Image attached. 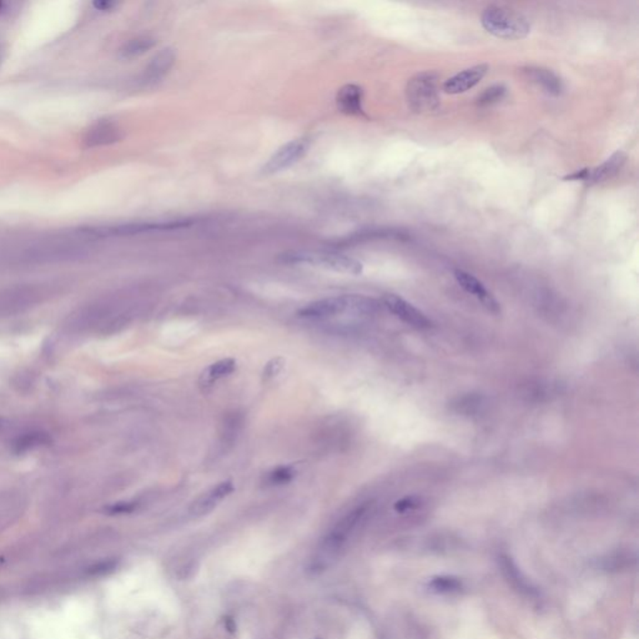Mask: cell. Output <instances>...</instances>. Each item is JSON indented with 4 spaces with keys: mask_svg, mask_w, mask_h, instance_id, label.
I'll return each instance as SVG.
<instances>
[{
    "mask_svg": "<svg viewBox=\"0 0 639 639\" xmlns=\"http://www.w3.org/2000/svg\"><path fill=\"white\" fill-rule=\"evenodd\" d=\"M380 304L372 297L364 295H341L315 301L300 310L301 317L324 319L332 316H371L379 312Z\"/></svg>",
    "mask_w": 639,
    "mask_h": 639,
    "instance_id": "obj_1",
    "label": "cell"
},
{
    "mask_svg": "<svg viewBox=\"0 0 639 639\" xmlns=\"http://www.w3.org/2000/svg\"><path fill=\"white\" fill-rule=\"evenodd\" d=\"M485 31L500 39L517 41L529 34L531 26L522 14L502 6H491L485 9L481 16Z\"/></svg>",
    "mask_w": 639,
    "mask_h": 639,
    "instance_id": "obj_2",
    "label": "cell"
},
{
    "mask_svg": "<svg viewBox=\"0 0 639 639\" xmlns=\"http://www.w3.org/2000/svg\"><path fill=\"white\" fill-rule=\"evenodd\" d=\"M282 261L285 264L309 265L347 275H360L364 270L360 261L354 258L327 251H291L282 256Z\"/></svg>",
    "mask_w": 639,
    "mask_h": 639,
    "instance_id": "obj_3",
    "label": "cell"
},
{
    "mask_svg": "<svg viewBox=\"0 0 639 639\" xmlns=\"http://www.w3.org/2000/svg\"><path fill=\"white\" fill-rule=\"evenodd\" d=\"M438 78L433 73H421L407 84L406 95L410 107L416 112H431L438 107Z\"/></svg>",
    "mask_w": 639,
    "mask_h": 639,
    "instance_id": "obj_4",
    "label": "cell"
},
{
    "mask_svg": "<svg viewBox=\"0 0 639 639\" xmlns=\"http://www.w3.org/2000/svg\"><path fill=\"white\" fill-rule=\"evenodd\" d=\"M309 149L310 142L306 137L291 140L285 144L284 147H280L279 150L270 157L269 162L265 164L263 168V174L273 175L291 168L295 164L299 163L300 160L307 154Z\"/></svg>",
    "mask_w": 639,
    "mask_h": 639,
    "instance_id": "obj_5",
    "label": "cell"
},
{
    "mask_svg": "<svg viewBox=\"0 0 639 639\" xmlns=\"http://www.w3.org/2000/svg\"><path fill=\"white\" fill-rule=\"evenodd\" d=\"M384 304L392 314L396 315L398 319H401L408 325L413 326L416 329H428L431 326V321L426 315L397 295H386L384 297Z\"/></svg>",
    "mask_w": 639,
    "mask_h": 639,
    "instance_id": "obj_6",
    "label": "cell"
},
{
    "mask_svg": "<svg viewBox=\"0 0 639 639\" xmlns=\"http://www.w3.org/2000/svg\"><path fill=\"white\" fill-rule=\"evenodd\" d=\"M455 279L462 289L468 294H471L472 296H475L482 304V306L487 309V311L492 314H498L501 311L497 300L495 299V296L485 287V285L477 279L476 276H473L463 270H456Z\"/></svg>",
    "mask_w": 639,
    "mask_h": 639,
    "instance_id": "obj_7",
    "label": "cell"
},
{
    "mask_svg": "<svg viewBox=\"0 0 639 639\" xmlns=\"http://www.w3.org/2000/svg\"><path fill=\"white\" fill-rule=\"evenodd\" d=\"M487 64H478V65L471 66L468 69L457 73L456 75L451 76L450 79H447L443 84V92L451 95H457L466 93L476 87L478 83L482 80L485 75L487 74Z\"/></svg>",
    "mask_w": 639,
    "mask_h": 639,
    "instance_id": "obj_8",
    "label": "cell"
},
{
    "mask_svg": "<svg viewBox=\"0 0 639 639\" xmlns=\"http://www.w3.org/2000/svg\"><path fill=\"white\" fill-rule=\"evenodd\" d=\"M627 162V155L623 152H616L612 157H609L604 163L592 169H586V176L583 183L587 185H597L604 183L607 180L614 178L623 168Z\"/></svg>",
    "mask_w": 639,
    "mask_h": 639,
    "instance_id": "obj_9",
    "label": "cell"
},
{
    "mask_svg": "<svg viewBox=\"0 0 639 639\" xmlns=\"http://www.w3.org/2000/svg\"><path fill=\"white\" fill-rule=\"evenodd\" d=\"M176 59V54L171 48H165L159 51L157 56L152 58V61L147 64V69L144 71L142 82L145 84H155L162 80L164 76L168 74L173 68Z\"/></svg>",
    "mask_w": 639,
    "mask_h": 639,
    "instance_id": "obj_10",
    "label": "cell"
},
{
    "mask_svg": "<svg viewBox=\"0 0 639 639\" xmlns=\"http://www.w3.org/2000/svg\"><path fill=\"white\" fill-rule=\"evenodd\" d=\"M233 491V485L231 481H223V482L218 483V486L211 488L208 492L205 493L204 496L199 498L196 502L194 503L190 512L194 516L208 514Z\"/></svg>",
    "mask_w": 639,
    "mask_h": 639,
    "instance_id": "obj_11",
    "label": "cell"
},
{
    "mask_svg": "<svg viewBox=\"0 0 639 639\" xmlns=\"http://www.w3.org/2000/svg\"><path fill=\"white\" fill-rule=\"evenodd\" d=\"M524 74L533 84H536L538 88L542 89L543 92L547 93L549 95L558 97L564 92V83L561 80V78L556 75L553 71L544 69V68L531 66L524 70Z\"/></svg>",
    "mask_w": 639,
    "mask_h": 639,
    "instance_id": "obj_12",
    "label": "cell"
},
{
    "mask_svg": "<svg viewBox=\"0 0 639 639\" xmlns=\"http://www.w3.org/2000/svg\"><path fill=\"white\" fill-rule=\"evenodd\" d=\"M120 139L119 129L112 122H97L87 132L84 142L89 147H104Z\"/></svg>",
    "mask_w": 639,
    "mask_h": 639,
    "instance_id": "obj_13",
    "label": "cell"
},
{
    "mask_svg": "<svg viewBox=\"0 0 639 639\" xmlns=\"http://www.w3.org/2000/svg\"><path fill=\"white\" fill-rule=\"evenodd\" d=\"M337 107L347 115L362 114V89L354 84L341 88L337 94Z\"/></svg>",
    "mask_w": 639,
    "mask_h": 639,
    "instance_id": "obj_14",
    "label": "cell"
},
{
    "mask_svg": "<svg viewBox=\"0 0 639 639\" xmlns=\"http://www.w3.org/2000/svg\"><path fill=\"white\" fill-rule=\"evenodd\" d=\"M235 370H236V361L233 359L218 361L203 371V374L200 376V384L205 387L211 386L220 379L231 375Z\"/></svg>",
    "mask_w": 639,
    "mask_h": 639,
    "instance_id": "obj_15",
    "label": "cell"
},
{
    "mask_svg": "<svg viewBox=\"0 0 639 639\" xmlns=\"http://www.w3.org/2000/svg\"><path fill=\"white\" fill-rule=\"evenodd\" d=\"M500 564H501V569H502L505 576L518 591L526 592L528 594L534 593V588H532L531 584L528 583L527 579L523 577L522 574L517 569V566L513 562L512 558L502 554V556H500Z\"/></svg>",
    "mask_w": 639,
    "mask_h": 639,
    "instance_id": "obj_16",
    "label": "cell"
},
{
    "mask_svg": "<svg viewBox=\"0 0 639 639\" xmlns=\"http://www.w3.org/2000/svg\"><path fill=\"white\" fill-rule=\"evenodd\" d=\"M155 46V41L152 38L149 36H140L135 38L132 41H127L125 46H122L120 51V56L125 59H132L137 56H142L144 53H147L149 49H152Z\"/></svg>",
    "mask_w": 639,
    "mask_h": 639,
    "instance_id": "obj_17",
    "label": "cell"
},
{
    "mask_svg": "<svg viewBox=\"0 0 639 639\" xmlns=\"http://www.w3.org/2000/svg\"><path fill=\"white\" fill-rule=\"evenodd\" d=\"M430 588L437 593H453L458 592L462 588V582L456 577H450V576H441V577H435L430 582Z\"/></svg>",
    "mask_w": 639,
    "mask_h": 639,
    "instance_id": "obj_18",
    "label": "cell"
},
{
    "mask_svg": "<svg viewBox=\"0 0 639 639\" xmlns=\"http://www.w3.org/2000/svg\"><path fill=\"white\" fill-rule=\"evenodd\" d=\"M506 93H507V89L501 84L487 88L477 99V104L480 107L493 105L496 102H501L503 97H506Z\"/></svg>",
    "mask_w": 639,
    "mask_h": 639,
    "instance_id": "obj_19",
    "label": "cell"
},
{
    "mask_svg": "<svg viewBox=\"0 0 639 639\" xmlns=\"http://www.w3.org/2000/svg\"><path fill=\"white\" fill-rule=\"evenodd\" d=\"M295 471L292 467L281 466L269 473V481L273 485H284L294 478Z\"/></svg>",
    "mask_w": 639,
    "mask_h": 639,
    "instance_id": "obj_20",
    "label": "cell"
},
{
    "mask_svg": "<svg viewBox=\"0 0 639 639\" xmlns=\"http://www.w3.org/2000/svg\"><path fill=\"white\" fill-rule=\"evenodd\" d=\"M282 366H284V359H281V357H276V359H273L270 362H268L266 366H265L264 374H263L264 380H270L274 376L278 375L281 369H282Z\"/></svg>",
    "mask_w": 639,
    "mask_h": 639,
    "instance_id": "obj_21",
    "label": "cell"
},
{
    "mask_svg": "<svg viewBox=\"0 0 639 639\" xmlns=\"http://www.w3.org/2000/svg\"><path fill=\"white\" fill-rule=\"evenodd\" d=\"M418 501L415 497L402 498L398 502L395 503V509L397 512H406L408 509L417 507Z\"/></svg>",
    "mask_w": 639,
    "mask_h": 639,
    "instance_id": "obj_22",
    "label": "cell"
},
{
    "mask_svg": "<svg viewBox=\"0 0 639 639\" xmlns=\"http://www.w3.org/2000/svg\"><path fill=\"white\" fill-rule=\"evenodd\" d=\"M135 508H137V505H135V503H117V505H112V507L107 508V512L112 513V514L130 513L132 512Z\"/></svg>",
    "mask_w": 639,
    "mask_h": 639,
    "instance_id": "obj_23",
    "label": "cell"
},
{
    "mask_svg": "<svg viewBox=\"0 0 639 639\" xmlns=\"http://www.w3.org/2000/svg\"><path fill=\"white\" fill-rule=\"evenodd\" d=\"M117 6V3H114V1H104V0L94 3V6L97 8V11H112V9H114Z\"/></svg>",
    "mask_w": 639,
    "mask_h": 639,
    "instance_id": "obj_24",
    "label": "cell"
},
{
    "mask_svg": "<svg viewBox=\"0 0 639 639\" xmlns=\"http://www.w3.org/2000/svg\"><path fill=\"white\" fill-rule=\"evenodd\" d=\"M225 627H226L230 633H233L236 630V624H235L231 617H228V618L225 619Z\"/></svg>",
    "mask_w": 639,
    "mask_h": 639,
    "instance_id": "obj_25",
    "label": "cell"
},
{
    "mask_svg": "<svg viewBox=\"0 0 639 639\" xmlns=\"http://www.w3.org/2000/svg\"><path fill=\"white\" fill-rule=\"evenodd\" d=\"M6 9V3L4 1H0V13Z\"/></svg>",
    "mask_w": 639,
    "mask_h": 639,
    "instance_id": "obj_26",
    "label": "cell"
}]
</instances>
